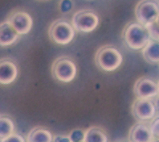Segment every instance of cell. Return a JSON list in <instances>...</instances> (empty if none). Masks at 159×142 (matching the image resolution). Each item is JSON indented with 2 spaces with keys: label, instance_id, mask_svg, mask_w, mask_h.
I'll list each match as a JSON object with an SVG mask.
<instances>
[{
  "label": "cell",
  "instance_id": "obj_17",
  "mask_svg": "<svg viewBox=\"0 0 159 142\" xmlns=\"http://www.w3.org/2000/svg\"><path fill=\"white\" fill-rule=\"evenodd\" d=\"M159 18L145 25L146 31L152 41H159Z\"/></svg>",
  "mask_w": 159,
  "mask_h": 142
},
{
  "label": "cell",
  "instance_id": "obj_16",
  "mask_svg": "<svg viewBox=\"0 0 159 142\" xmlns=\"http://www.w3.org/2000/svg\"><path fill=\"white\" fill-rule=\"evenodd\" d=\"M15 132V125L11 119L5 115L0 116V140Z\"/></svg>",
  "mask_w": 159,
  "mask_h": 142
},
{
  "label": "cell",
  "instance_id": "obj_14",
  "mask_svg": "<svg viewBox=\"0 0 159 142\" xmlns=\"http://www.w3.org/2000/svg\"><path fill=\"white\" fill-rule=\"evenodd\" d=\"M52 132L43 127H35L27 136L26 142H52Z\"/></svg>",
  "mask_w": 159,
  "mask_h": 142
},
{
  "label": "cell",
  "instance_id": "obj_12",
  "mask_svg": "<svg viewBox=\"0 0 159 142\" xmlns=\"http://www.w3.org/2000/svg\"><path fill=\"white\" fill-rule=\"evenodd\" d=\"M20 35L9 22L5 21L0 23V47L11 46L19 41Z\"/></svg>",
  "mask_w": 159,
  "mask_h": 142
},
{
  "label": "cell",
  "instance_id": "obj_8",
  "mask_svg": "<svg viewBox=\"0 0 159 142\" xmlns=\"http://www.w3.org/2000/svg\"><path fill=\"white\" fill-rule=\"evenodd\" d=\"M134 93L137 99H152L158 96L159 86L149 77H141L134 83Z\"/></svg>",
  "mask_w": 159,
  "mask_h": 142
},
{
  "label": "cell",
  "instance_id": "obj_15",
  "mask_svg": "<svg viewBox=\"0 0 159 142\" xmlns=\"http://www.w3.org/2000/svg\"><path fill=\"white\" fill-rule=\"evenodd\" d=\"M108 136L100 127L92 126L84 132L82 142H108Z\"/></svg>",
  "mask_w": 159,
  "mask_h": 142
},
{
  "label": "cell",
  "instance_id": "obj_4",
  "mask_svg": "<svg viewBox=\"0 0 159 142\" xmlns=\"http://www.w3.org/2000/svg\"><path fill=\"white\" fill-rule=\"evenodd\" d=\"M52 75L60 82H72L77 74V67L72 59L66 56L57 57L52 65Z\"/></svg>",
  "mask_w": 159,
  "mask_h": 142
},
{
  "label": "cell",
  "instance_id": "obj_10",
  "mask_svg": "<svg viewBox=\"0 0 159 142\" xmlns=\"http://www.w3.org/2000/svg\"><path fill=\"white\" fill-rule=\"evenodd\" d=\"M19 70L16 63L8 57L0 59V85H10L18 78Z\"/></svg>",
  "mask_w": 159,
  "mask_h": 142
},
{
  "label": "cell",
  "instance_id": "obj_21",
  "mask_svg": "<svg viewBox=\"0 0 159 142\" xmlns=\"http://www.w3.org/2000/svg\"><path fill=\"white\" fill-rule=\"evenodd\" d=\"M72 2H71V0H62L60 4V10L64 12H68L72 8Z\"/></svg>",
  "mask_w": 159,
  "mask_h": 142
},
{
  "label": "cell",
  "instance_id": "obj_22",
  "mask_svg": "<svg viewBox=\"0 0 159 142\" xmlns=\"http://www.w3.org/2000/svg\"><path fill=\"white\" fill-rule=\"evenodd\" d=\"M52 142H71L68 136H56L53 137Z\"/></svg>",
  "mask_w": 159,
  "mask_h": 142
},
{
  "label": "cell",
  "instance_id": "obj_11",
  "mask_svg": "<svg viewBox=\"0 0 159 142\" xmlns=\"http://www.w3.org/2000/svg\"><path fill=\"white\" fill-rule=\"evenodd\" d=\"M154 138L146 123H137L129 132V142H150Z\"/></svg>",
  "mask_w": 159,
  "mask_h": 142
},
{
  "label": "cell",
  "instance_id": "obj_20",
  "mask_svg": "<svg viewBox=\"0 0 159 142\" xmlns=\"http://www.w3.org/2000/svg\"><path fill=\"white\" fill-rule=\"evenodd\" d=\"M1 142H26V140L21 135L14 132L10 136H7L4 139L1 140Z\"/></svg>",
  "mask_w": 159,
  "mask_h": 142
},
{
  "label": "cell",
  "instance_id": "obj_19",
  "mask_svg": "<svg viewBox=\"0 0 159 142\" xmlns=\"http://www.w3.org/2000/svg\"><path fill=\"white\" fill-rule=\"evenodd\" d=\"M71 142H82L83 140L84 132L80 129L72 131L69 135H68Z\"/></svg>",
  "mask_w": 159,
  "mask_h": 142
},
{
  "label": "cell",
  "instance_id": "obj_23",
  "mask_svg": "<svg viewBox=\"0 0 159 142\" xmlns=\"http://www.w3.org/2000/svg\"><path fill=\"white\" fill-rule=\"evenodd\" d=\"M150 142H159L158 138H154V139H153V140H152Z\"/></svg>",
  "mask_w": 159,
  "mask_h": 142
},
{
  "label": "cell",
  "instance_id": "obj_5",
  "mask_svg": "<svg viewBox=\"0 0 159 142\" xmlns=\"http://www.w3.org/2000/svg\"><path fill=\"white\" fill-rule=\"evenodd\" d=\"M99 16L93 11L82 9L76 12L72 18V26L75 31L89 33L99 25Z\"/></svg>",
  "mask_w": 159,
  "mask_h": 142
},
{
  "label": "cell",
  "instance_id": "obj_9",
  "mask_svg": "<svg viewBox=\"0 0 159 142\" xmlns=\"http://www.w3.org/2000/svg\"><path fill=\"white\" fill-rule=\"evenodd\" d=\"M7 21L9 22L14 29L20 36L29 33L33 26V19L31 15L25 11H14L8 16Z\"/></svg>",
  "mask_w": 159,
  "mask_h": 142
},
{
  "label": "cell",
  "instance_id": "obj_2",
  "mask_svg": "<svg viewBox=\"0 0 159 142\" xmlns=\"http://www.w3.org/2000/svg\"><path fill=\"white\" fill-rule=\"evenodd\" d=\"M122 38L125 44L133 50L142 49L150 41L145 26L138 22H131L125 26Z\"/></svg>",
  "mask_w": 159,
  "mask_h": 142
},
{
  "label": "cell",
  "instance_id": "obj_1",
  "mask_svg": "<svg viewBox=\"0 0 159 142\" xmlns=\"http://www.w3.org/2000/svg\"><path fill=\"white\" fill-rule=\"evenodd\" d=\"M94 60L100 70L106 72H113L121 66L123 56L115 47L104 45L96 52Z\"/></svg>",
  "mask_w": 159,
  "mask_h": 142
},
{
  "label": "cell",
  "instance_id": "obj_18",
  "mask_svg": "<svg viewBox=\"0 0 159 142\" xmlns=\"http://www.w3.org/2000/svg\"><path fill=\"white\" fill-rule=\"evenodd\" d=\"M150 132L153 138H158L159 135V118L158 116H156L153 118L152 120L149 121V124L148 125Z\"/></svg>",
  "mask_w": 159,
  "mask_h": 142
},
{
  "label": "cell",
  "instance_id": "obj_6",
  "mask_svg": "<svg viewBox=\"0 0 159 142\" xmlns=\"http://www.w3.org/2000/svg\"><path fill=\"white\" fill-rule=\"evenodd\" d=\"M134 13L138 23L145 26L159 18L158 2L157 0H140Z\"/></svg>",
  "mask_w": 159,
  "mask_h": 142
},
{
  "label": "cell",
  "instance_id": "obj_7",
  "mask_svg": "<svg viewBox=\"0 0 159 142\" xmlns=\"http://www.w3.org/2000/svg\"><path fill=\"white\" fill-rule=\"evenodd\" d=\"M132 115L138 122L146 123L155 118L157 111L151 99H136L131 106Z\"/></svg>",
  "mask_w": 159,
  "mask_h": 142
},
{
  "label": "cell",
  "instance_id": "obj_13",
  "mask_svg": "<svg viewBox=\"0 0 159 142\" xmlns=\"http://www.w3.org/2000/svg\"><path fill=\"white\" fill-rule=\"evenodd\" d=\"M144 60L150 65H157L159 62L158 41H150L142 49Z\"/></svg>",
  "mask_w": 159,
  "mask_h": 142
},
{
  "label": "cell",
  "instance_id": "obj_3",
  "mask_svg": "<svg viewBox=\"0 0 159 142\" xmlns=\"http://www.w3.org/2000/svg\"><path fill=\"white\" fill-rule=\"evenodd\" d=\"M48 37L55 44L66 45L71 43L76 35L72 23L65 19H57L49 26Z\"/></svg>",
  "mask_w": 159,
  "mask_h": 142
}]
</instances>
